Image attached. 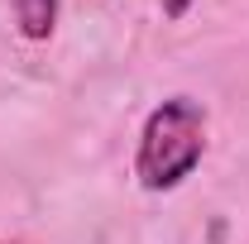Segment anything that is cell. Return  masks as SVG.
Instances as JSON below:
<instances>
[{
    "instance_id": "cell-1",
    "label": "cell",
    "mask_w": 249,
    "mask_h": 244,
    "mask_svg": "<svg viewBox=\"0 0 249 244\" xmlns=\"http://www.w3.org/2000/svg\"><path fill=\"white\" fill-rule=\"evenodd\" d=\"M206 158V110L192 96H168L139 124L134 144V177L144 192H178Z\"/></svg>"
},
{
    "instance_id": "cell-4",
    "label": "cell",
    "mask_w": 249,
    "mask_h": 244,
    "mask_svg": "<svg viewBox=\"0 0 249 244\" xmlns=\"http://www.w3.org/2000/svg\"><path fill=\"white\" fill-rule=\"evenodd\" d=\"M0 244H29V240H0Z\"/></svg>"
},
{
    "instance_id": "cell-2",
    "label": "cell",
    "mask_w": 249,
    "mask_h": 244,
    "mask_svg": "<svg viewBox=\"0 0 249 244\" xmlns=\"http://www.w3.org/2000/svg\"><path fill=\"white\" fill-rule=\"evenodd\" d=\"M58 10L62 0H15V24L29 43H48L58 29Z\"/></svg>"
},
{
    "instance_id": "cell-3",
    "label": "cell",
    "mask_w": 249,
    "mask_h": 244,
    "mask_svg": "<svg viewBox=\"0 0 249 244\" xmlns=\"http://www.w3.org/2000/svg\"><path fill=\"white\" fill-rule=\"evenodd\" d=\"M158 5H163V15H168V19H182V15L196 5V0H158Z\"/></svg>"
}]
</instances>
